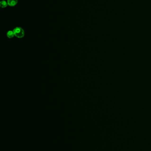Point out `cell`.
I'll use <instances>...</instances> for the list:
<instances>
[{
	"mask_svg": "<svg viewBox=\"0 0 151 151\" xmlns=\"http://www.w3.org/2000/svg\"><path fill=\"white\" fill-rule=\"evenodd\" d=\"M14 34L15 36L18 38L24 37L25 34L24 31L22 28L21 27H16L13 30Z\"/></svg>",
	"mask_w": 151,
	"mask_h": 151,
	"instance_id": "1",
	"label": "cell"
},
{
	"mask_svg": "<svg viewBox=\"0 0 151 151\" xmlns=\"http://www.w3.org/2000/svg\"><path fill=\"white\" fill-rule=\"evenodd\" d=\"M8 5L11 7L15 6L18 2V0H7Z\"/></svg>",
	"mask_w": 151,
	"mask_h": 151,
	"instance_id": "2",
	"label": "cell"
},
{
	"mask_svg": "<svg viewBox=\"0 0 151 151\" xmlns=\"http://www.w3.org/2000/svg\"><path fill=\"white\" fill-rule=\"evenodd\" d=\"M8 2L5 0H2L0 2V6L2 8H6L8 6Z\"/></svg>",
	"mask_w": 151,
	"mask_h": 151,
	"instance_id": "3",
	"label": "cell"
},
{
	"mask_svg": "<svg viewBox=\"0 0 151 151\" xmlns=\"http://www.w3.org/2000/svg\"><path fill=\"white\" fill-rule=\"evenodd\" d=\"M7 36L8 38H13L14 36H15L14 34L13 31H8L7 33Z\"/></svg>",
	"mask_w": 151,
	"mask_h": 151,
	"instance_id": "4",
	"label": "cell"
}]
</instances>
